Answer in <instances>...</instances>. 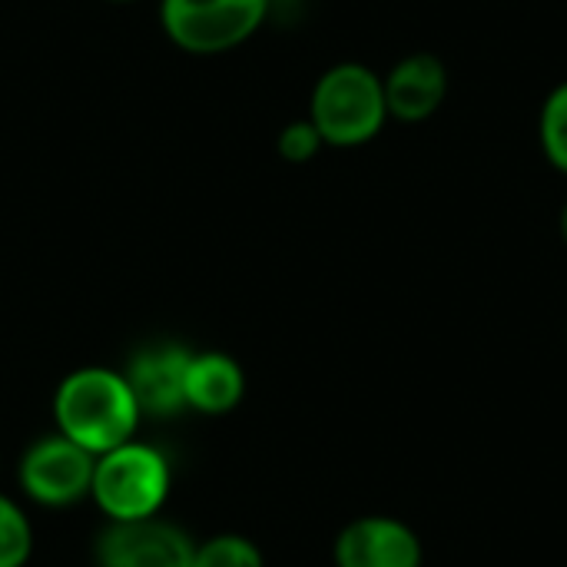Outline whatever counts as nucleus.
<instances>
[{"label": "nucleus", "instance_id": "9b49d317", "mask_svg": "<svg viewBox=\"0 0 567 567\" xmlns=\"http://www.w3.org/2000/svg\"><path fill=\"white\" fill-rule=\"evenodd\" d=\"M538 140L545 159L567 176V80H561L542 103Z\"/></svg>", "mask_w": 567, "mask_h": 567}, {"label": "nucleus", "instance_id": "39448f33", "mask_svg": "<svg viewBox=\"0 0 567 567\" xmlns=\"http://www.w3.org/2000/svg\"><path fill=\"white\" fill-rule=\"evenodd\" d=\"M96 455L70 439L43 435L20 458V488L43 508H70L93 488Z\"/></svg>", "mask_w": 567, "mask_h": 567}, {"label": "nucleus", "instance_id": "423d86ee", "mask_svg": "<svg viewBox=\"0 0 567 567\" xmlns=\"http://www.w3.org/2000/svg\"><path fill=\"white\" fill-rule=\"evenodd\" d=\"M96 567H193L196 545L193 538L153 518L140 522H110L93 545Z\"/></svg>", "mask_w": 567, "mask_h": 567}, {"label": "nucleus", "instance_id": "7ed1b4c3", "mask_svg": "<svg viewBox=\"0 0 567 567\" xmlns=\"http://www.w3.org/2000/svg\"><path fill=\"white\" fill-rule=\"evenodd\" d=\"M173 472L159 449L126 442L96 458L90 498L110 522H140L159 515L169 498Z\"/></svg>", "mask_w": 567, "mask_h": 567}, {"label": "nucleus", "instance_id": "6e6552de", "mask_svg": "<svg viewBox=\"0 0 567 567\" xmlns=\"http://www.w3.org/2000/svg\"><path fill=\"white\" fill-rule=\"evenodd\" d=\"M382 86H385L389 120L425 123L442 110L449 96V70L442 56L429 50H415L405 53L399 63H392V70L382 76Z\"/></svg>", "mask_w": 567, "mask_h": 567}, {"label": "nucleus", "instance_id": "f8f14e48", "mask_svg": "<svg viewBox=\"0 0 567 567\" xmlns=\"http://www.w3.org/2000/svg\"><path fill=\"white\" fill-rule=\"evenodd\" d=\"M193 567H266L262 551L243 535H216L196 545Z\"/></svg>", "mask_w": 567, "mask_h": 567}, {"label": "nucleus", "instance_id": "f257e3e1", "mask_svg": "<svg viewBox=\"0 0 567 567\" xmlns=\"http://www.w3.org/2000/svg\"><path fill=\"white\" fill-rule=\"evenodd\" d=\"M56 432L90 455H106L126 445L140 425V405L123 379L110 369H76L53 395Z\"/></svg>", "mask_w": 567, "mask_h": 567}, {"label": "nucleus", "instance_id": "9d476101", "mask_svg": "<svg viewBox=\"0 0 567 567\" xmlns=\"http://www.w3.org/2000/svg\"><path fill=\"white\" fill-rule=\"evenodd\" d=\"M243 365L226 352H199L186 372V409L199 415H226L243 402Z\"/></svg>", "mask_w": 567, "mask_h": 567}, {"label": "nucleus", "instance_id": "ddd939ff", "mask_svg": "<svg viewBox=\"0 0 567 567\" xmlns=\"http://www.w3.org/2000/svg\"><path fill=\"white\" fill-rule=\"evenodd\" d=\"M33 551V528L27 515L0 495V567H23Z\"/></svg>", "mask_w": 567, "mask_h": 567}, {"label": "nucleus", "instance_id": "2eb2a0df", "mask_svg": "<svg viewBox=\"0 0 567 567\" xmlns=\"http://www.w3.org/2000/svg\"><path fill=\"white\" fill-rule=\"evenodd\" d=\"M558 226H561V239L567 243V203H565V209H561V223H558Z\"/></svg>", "mask_w": 567, "mask_h": 567}, {"label": "nucleus", "instance_id": "f03ea898", "mask_svg": "<svg viewBox=\"0 0 567 567\" xmlns=\"http://www.w3.org/2000/svg\"><path fill=\"white\" fill-rule=\"evenodd\" d=\"M306 116L326 146L355 150L372 143L389 123L382 76L372 66L352 60L329 66L312 86Z\"/></svg>", "mask_w": 567, "mask_h": 567}, {"label": "nucleus", "instance_id": "20e7f679", "mask_svg": "<svg viewBox=\"0 0 567 567\" xmlns=\"http://www.w3.org/2000/svg\"><path fill=\"white\" fill-rule=\"evenodd\" d=\"M272 0H159V23L169 43L193 56H216L243 47L269 17Z\"/></svg>", "mask_w": 567, "mask_h": 567}, {"label": "nucleus", "instance_id": "0eeeda50", "mask_svg": "<svg viewBox=\"0 0 567 567\" xmlns=\"http://www.w3.org/2000/svg\"><path fill=\"white\" fill-rule=\"evenodd\" d=\"M193 352L183 346H150L140 349L123 379L140 405V415L153 419H173L186 409V372H189Z\"/></svg>", "mask_w": 567, "mask_h": 567}, {"label": "nucleus", "instance_id": "1a4fd4ad", "mask_svg": "<svg viewBox=\"0 0 567 567\" xmlns=\"http://www.w3.org/2000/svg\"><path fill=\"white\" fill-rule=\"evenodd\" d=\"M336 565L422 567V542L405 522L369 515L342 528V535L336 538Z\"/></svg>", "mask_w": 567, "mask_h": 567}, {"label": "nucleus", "instance_id": "dca6fc26", "mask_svg": "<svg viewBox=\"0 0 567 567\" xmlns=\"http://www.w3.org/2000/svg\"><path fill=\"white\" fill-rule=\"evenodd\" d=\"M110 3H133V0H110Z\"/></svg>", "mask_w": 567, "mask_h": 567}, {"label": "nucleus", "instance_id": "4468645a", "mask_svg": "<svg viewBox=\"0 0 567 567\" xmlns=\"http://www.w3.org/2000/svg\"><path fill=\"white\" fill-rule=\"evenodd\" d=\"M276 150H279V156H282L286 163L302 166V163H312V159L326 150V143H322L319 130L309 123V116H302V120H292V123H286V126L279 130Z\"/></svg>", "mask_w": 567, "mask_h": 567}]
</instances>
